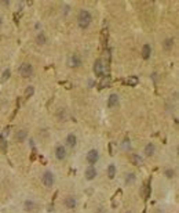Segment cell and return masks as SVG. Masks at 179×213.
Segmentation results:
<instances>
[{
    "instance_id": "30bf717a",
    "label": "cell",
    "mask_w": 179,
    "mask_h": 213,
    "mask_svg": "<svg viewBox=\"0 0 179 213\" xmlns=\"http://www.w3.org/2000/svg\"><path fill=\"white\" fill-rule=\"evenodd\" d=\"M156 152V145L153 143H148L145 145V149H143V154L146 155V156H153Z\"/></svg>"
},
{
    "instance_id": "ba28073f",
    "label": "cell",
    "mask_w": 179,
    "mask_h": 213,
    "mask_svg": "<svg viewBox=\"0 0 179 213\" xmlns=\"http://www.w3.org/2000/svg\"><path fill=\"white\" fill-rule=\"evenodd\" d=\"M63 203H65V206H66L68 209H76V206H77V201H76V198L70 197V195L65 198Z\"/></svg>"
},
{
    "instance_id": "2e32d148",
    "label": "cell",
    "mask_w": 179,
    "mask_h": 213,
    "mask_svg": "<svg viewBox=\"0 0 179 213\" xmlns=\"http://www.w3.org/2000/svg\"><path fill=\"white\" fill-rule=\"evenodd\" d=\"M138 83H139V78H138V76H135V75L128 76V79H127V85L130 86V87H135Z\"/></svg>"
},
{
    "instance_id": "d6986e66",
    "label": "cell",
    "mask_w": 179,
    "mask_h": 213,
    "mask_svg": "<svg viewBox=\"0 0 179 213\" xmlns=\"http://www.w3.org/2000/svg\"><path fill=\"white\" fill-rule=\"evenodd\" d=\"M116 172H117V169H116V166L113 165V163L108 166V177H109V179H114Z\"/></svg>"
},
{
    "instance_id": "d4e9b609",
    "label": "cell",
    "mask_w": 179,
    "mask_h": 213,
    "mask_svg": "<svg viewBox=\"0 0 179 213\" xmlns=\"http://www.w3.org/2000/svg\"><path fill=\"white\" fill-rule=\"evenodd\" d=\"M10 76H11V69H4V72H3V76H1V79L3 80H7V79H10Z\"/></svg>"
},
{
    "instance_id": "603a6c76",
    "label": "cell",
    "mask_w": 179,
    "mask_h": 213,
    "mask_svg": "<svg viewBox=\"0 0 179 213\" xmlns=\"http://www.w3.org/2000/svg\"><path fill=\"white\" fill-rule=\"evenodd\" d=\"M106 42H108V31L103 29L102 33H101V44H102V46H106Z\"/></svg>"
},
{
    "instance_id": "5b68a950",
    "label": "cell",
    "mask_w": 179,
    "mask_h": 213,
    "mask_svg": "<svg viewBox=\"0 0 179 213\" xmlns=\"http://www.w3.org/2000/svg\"><path fill=\"white\" fill-rule=\"evenodd\" d=\"M19 74H21L22 78H31L33 75V67L28 62H24V64L19 67Z\"/></svg>"
},
{
    "instance_id": "7402d4cb",
    "label": "cell",
    "mask_w": 179,
    "mask_h": 213,
    "mask_svg": "<svg viewBox=\"0 0 179 213\" xmlns=\"http://www.w3.org/2000/svg\"><path fill=\"white\" fill-rule=\"evenodd\" d=\"M35 94V87L33 86H28L26 90H25V98H31Z\"/></svg>"
},
{
    "instance_id": "277c9868",
    "label": "cell",
    "mask_w": 179,
    "mask_h": 213,
    "mask_svg": "<svg viewBox=\"0 0 179 213\" xmlns=\"http://www.w3.org/2000/svg\"><path fill=\"white\" fill-rule=\"evenodd\" d=\"M81 64H83V60L79 54H72L68 58V65L70 68H79V67H81Z\"/></svg>"
},
{
    "instance_id": "4316f807",
    "label": "cell",
    "mask_w": 179,
    "mask_h": 213,
    "mask_svg": "<svg viewBox=\"0 0 179 213\" xmlns=\"http://www.w3.org/2000/svg\"><path fill=\"white\" fill-rule=\"evenodd\" d=\"M164 174H165V176L168 177V179H172V177L175 176V172L172 170V169H167V170H165V173H164Z\"/></svg>"
},
{
    "instance_id": "7a4b0ae2",
    "label": "cell",
    "mask_w": 179,
    "mask_h": 213,
    "mask_svg": "<svg viewBox=\"0 0 179 213\" xmlns=\"http://www.w3.org/2000/svg\"><path fill=\"white\" fill-rule=\"evenodd\" d=\"M94 74L98 78H103L106 74V64L103 60H96L94 64Z\"/></svg>"
},
{
    "instance_id": "83f0119b",
    "label": "cell",
    "mask_w": 179,
    "mask_h": 213,
    "mask_svg": "<svg viewBox=\"0 0 179 213\" xmlns=\"http://www.w3.org/2000/svg\"><path fill=\"white\" fill-rule=\"evenodd\" d=\"M123 148H124V149L130 148V139H126L124 141H123Z\"/></svg>"
},
{
    "instance_id": "9c48e42d",
    "label": "cell",
    "mask_w": 179,
    "mask_h": 213,
    "mask_svg": "<svg viewBox=\"0 0 179 213\" xmlns=\"http://www.w3.org/2000/svg\"><path fill=\"white\" fill-rule=\"evenodd\" d=\"M128 160H130L131 165H134V166H142V163H143L142 158H141L138 154H131L128 156Z\"/></svg>"
},
{
    "instance_id": "4dcf8cb0",
    "label": "cell",
    "mask_w": 179,
    "mask_h": 213,
    "mask_svg": "<svg viewBox=\"0 0 179 213\" xmlns=\"http://www.w3.org/2000/svg\"><path fill=\"white\" fill-rule=\"evenodd\" d=\"M1 22H3V21H1V17H0V27H1Z\"/></svg>"
},
{
    "instance_id": "e0dca14e",
    "label": "cell",
    "mask_w": 179,
    "mask_h": 213,
    "mask_svg": "<svg viewBox=\"0 0 179 213\" xmlns=\"http://www.w3.org/2000/svg\"><path fill=\"white\" fill-rule=\"evenodd\" d=\"M150 192H152V190H150V186H149V184L143 186V187H142V191H141V194H142V198H143V199H148V198L150 197Z\"/></svg>"
},
{
    "instance_id": "484cf974",
    "label": "cell",
    "mask_w": 179,
    "mask_h": 213,
    "mask_svg": "<svg viewBox=\"0 0 179 213\" xmlns=\"http://www.w3.org/2000/svg\"><path fill=\"white\" fill-rule=\"evenodd\" d=\"M126 181H127V183H134V181H135V174H134V173H130V174H127Z\"/></svg>"
},
{
    "instance_id": "8fae6325",
    "label": "cell",
    "mask_w": 179,
    "mask_h": 213,
    "mask_svg": "<svg viewBox=\"0 0 179 213\" xmlns=\"http://www.w3.org/2000/svg\"><path fill=\"white\" fill-rule=\"evenodd\" d=\"M95 177H96V169L94 166H88L85 169V179L87 180H94Z\"/></svg>"
},
{
    "instance_id": "9a60e30c",
    "label": "cell",
    "mask_w": 179,
    "mask_h": 213,
    "mask_svg": "<svg viewBox=\"0 0 179 213\" xmlns=\"http://www.w3.org/2000/svg\"><path fill=\"white\" fill-rule=\"evenodd\" d=\"M150 54H152V47H150V44H143V47H142L143 60H149L150 58Z\"/></svg>"
},
{
    "instance_id": "44dd1931",
    "label": "cell",
    "mask_w": 179,
    "mask_h": 213,
    "mask_svg": "<svg viewBox=\"0 0 179 213\" xmlns=\"http://www.w3.org/2000/svg\"><path fill=\"white\" fill-rule=\"evenodd\" d=\"M164 48L165 50H172V47H174V39H171V37H168V39H165L164 40Z\"/></svg>"
},
{
    "instance_id": "7c38bea8",
    "label": "cell",
    "mask_w": 179,
    "mask_h": 213,
    "mask_svg": "<svg viewBox=\"0 0 179 213\" xmlns=\"http://www.w3.org/2000/svg\"><path fill=\"white\" fill-rule=\"evenodd\" d=\"M119 104V96L117 94H110L109 98H108V107L109 108H114Z\"/></svg>"
},
{
    "instance_id": "3957f363",
    "label": "cell",
    "mask_w": 179,
    "mask_h": 213,
    "mask_svg": "<svg viewBox=\"0 0 179 213\" xmlns=\"http://www.w3.org/2000/svg\"><path fill=\"white\" fill-rule=\"evenodd\" d=\"M54 181H55V179H54V174L51 173V172H44L42 176V183L44 187H47V188H51V187L54 186Z\"/></svg>"
},
{
    "instance_id": "f546056e",
    "label": "cell",
    "mask_w": 179,
    "mask_h": 213,
    "mask_svg": "<svg viewBox=\"0 0 179 213\" xmlns=\"http://www.w3.org/2000/svg\"><path fill=\"white\" fill-rule=\"evenodd\" d=\"M62 85L66 86V89H70V83H68V82H65V83H62Z\"/></svg>"
},
{
    "instance_id": "52a82bcc",
    "label": "cell",
    "mask_w": 179,
    "mask_h": 213,
    "mask_svg": "<svg viewBox=\"0 0 179 213\" xmlns=\"http://www.w3.org/2000/svg\"><path fill=\"white\" fill-rule=\"evenodd\" d=\"M55 156H57V159L58 160H63L66 158V148L63 147V145H57L55 147Z\"/></svg>"
},
{
    "instance_id": "f1b7e54d",
    "label": "cell",
    "mask_w": 179,
    "mask_h": 213,
    "mask_svg": "<svg viewBox=\"0 0 179 213\" xmlns=\"http://www.w3.org/2000/svg\"><path fill=\"white\" fill-rule=\"evenodd\" d=\"M8 133H10V128H6L4 130H3V133H1V137H0V139H4L6 136H8Z\"/></svg>"
},
{
    "instance_id": "4fadbf2b",
    "label": "cell",
    "mask_w": 179,
    "mask_h": 213,
    "mask_svg": "<svg viewBox=\"0 0 179 213\" xmlns=\"http://www.w3.org/2000/svg\"><path fill=\"white\" fill-rule=\"evenodd\" d=\"M24 208H25V210L26 212H35L37 209V205L32 199H28V201H25V203H24Z\"/></svg>"
},
{
    "instance_id": "cb8c5ba5",
    "label": "cell",
    "mask_w": 179,
    "mask_h": 213,
    "mask_svg": "<svg viewBox=\"0 0 179 213\" xmlns=\"http://www.w3.org/2000/svg\"><path fill=\"white\" fill-rule=\"evenodd\" d=\"M25 139H26V132H25V130H19V132L17 133V140H18V141H24Z\"/></svg>"
},
{
    "instance_id": "1f68e13d",
    "label": "cell",
    "mask_w": 179,
    "mask_h": 213,
    "mask_svg": "<svg viewBox=\"0 0 179 213\" xmlns=\"http://www.w3.org/2000/svg\"><path fill=\"white\" fill-rule=\"evenodd\" d=\"M126 213H132V212H126Z\"/></svg>"
},
{
    "instance_id": "5bb4252c",
    "label": "cell",
    "mask_w": 179,
    "mask_h": 213,
    "mask_svg": "<svg viewBox=\"0 0 179 213\" xmlns=\"http://www.w3.org/2000/svg\"><path fill=\"white\" fill-rule=\"evenodd\" d=\"M66 144H68L70 148L76 147V144H77V137H76V134H73V133L68 134V137H66Z\"/></svg>"
},
{
    "instance_id": "8992f818",
    "label": "cell",
    "mask_w": 179,
    "mask_h": 213,
    "mask_svg": "<svg viewBox=\"0 0 179 213\" xmlns=\"http://www.w3.org/2000/svg\"><path fill=\"white\" fill-rule=\"evenodd\" d=\"M98 159H99V152L96 149H90L87 152V162L90 163V166L95 165L98 162Z\"/></svg>"
},
{
    "instance_id": "ac0fdd59",
    "label": "cell",
    "mask_w": 179,
    "mask_h": 213,
    "mask_svg": "<svg viewBox=\"0 0 179 213\" xmlns=\"http://www.w3.org/2000/svg\"><path fill=\"white\" fill-rule=\"evenodd\" d=\"M110 76H103L102 78V80H101L99 83V89H105V87H109L110 86Z\"/></svg>"
},
{
    "instance_id": "6da1fadb",
    "label": "cell",
    "mask_w": 179,
    "mask_h": 213,
    "mask_svg": "<svg viewBox=\"0 0 179 213\" xmlns=\"http://www.w3.org/2000/svg\"><path fill=\"white\" fill-rule=\"evenodd\" d=\"M92 21V17H91V13L88 10H81L77 15V24L81 29H87L90 27V24Z\"/></svg>"
},
{
    "instance_id": "ffe728a7",
    "label": "cell",
    "mask_w": 179,
    "mask_h": 213,
    "mask_svg": "<svg viewBox=\"0 0 179 213\" xmlns=\"http://www.w3.org/2000/svg\"><path fill=\"white\" fill-rule=\"evenodd\" d=\"M36 42H37V44L43 46V44H46V43H47V37H46V35H44L43 32H40L36 36Z\"/></svg>"
}]
</instances>
